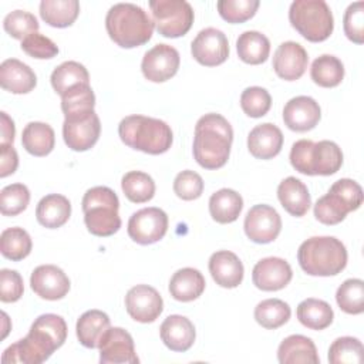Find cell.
I'll use <instances>...</instances> for the list:
<instances>
[{
	"label": "cell",
	"mask_w": 364,
	"mask_h": 364,
	"mask_svg": "<svg viewBox=\"0 0 364 364\" xmlns=\"http://www.w3.org/2000/svg\"><path fill=\"white\" fill-rule=\"evenodd\" d=\"M21 50L33 58H53L58 54L57 44L40 33H33L21 41Z\"/></svg>",
	"instance_id": "f907efd6"
},
{
	"label": "cell",
	"mask_w": 364,
	"mask_h": 364,
	"mask_svg": "<svg viewBox=\"0 0 364 364\" xmlns=\"http://www.w3.org/2000/svg\"><path fill=\"white\" fill-rule=\"evenodd\" d=\"M233 129L220 114H205L195 125L193 158L205 169L222 168L230 154Z\"/></svg>",
	"instance_id": "7a4b0ae2"
},
{
	"label": "cell",
	"mask_w": 364,
	"mask_h": 364,
	"mask_svg": "<svg viewBox=\"0 0 364 364\" xmlns=\"http://www.w3.org/2000/svg\"><path fill=\"white\" fill-rule=\"evenodd\" d=\"M338 307L347 314H361L364 311V282L361 279H347L336 293Z\"/></svg>",
	"instance_id": "b9f144b4"
},
{
	"label": "cell",
	"mask_w": 364,
	"mask_h": 364,
	"mask_svg": "<svg viewBox=\"0 0 364 364\" xmlns=\"http://www.w3.org/2000/svg\"><path fill=\"white\" fill-rule=\"evenodd\" d=\"M290 316V306L280 299H266L255 307V320L269 330H274L286 324Z\"/></svg>",
	"instance_id": "74e56055"
},
{
	"label": "cell",
	"mask_w": 364,
	"mask_h": 364,
	"mask_svg": "<svg viewBox=\"0 0 364 364\" xmlns=\"http://www.w3.org/2000/svg\"><path fill=\"white\" fill-rule=\"evenodd\" d=\"M84 222L90 233L95 236H111L121 228L118 215L119 200L117 193L108 186L90 188L82 196Z\"/></svg>",
	"instance_id": "52a82bcc"
},
{
	"label": "cell",
	"mask_w": 364,
	"mask_h": 364,
	"mask_svg": "<svg viewBox=\"0 0 364 364\" xmlns=\"http://www.w3.org/2000/svg\"><path fill=\"white\" fill-rule=\"evenodd\" d=\"M124 195L134 203H144L154 198L155 182L142 171H129L121 179Z\"/></svg>",
	"instance_id": "f35d334b"
},
{
	"label": "cell",
	"mask_w": 364,
	"mask_h": 364,
	"mask_svg": "<svg viewBox=\"0 0 364 364\" xmlns=\"http://www.w3.org/2000/svg\"><path fill=\"white\" fill-rule=\"evenodd\" d=\"M240 107L243 112L252 118L266 115L272 107V97L266 88L247 87L240 95Z\"/></svg>",
	"instance_id": "7dc6e473"
},
{
	"label": "cell",
	"mask_w": 364,
	"mask_h": 364,
	"mask_svg": "<svg viewBox=\"0 0 364 364\" xmlns=\"http://www.w3.org/2000/svg\"><path fill=\"white\" fill-rule=\"evenodd\" d=\"M3 27L13 38L23 41L30 34L38 33L40 24L34 14L26 10H14L4 17Z\"/></svg>",
	"instance_id": "f6af8a7d"
},
{
	"label": "cell",
	"mask_w": 364,
	"mask_h": 364,
	"mask_svg": "<svg viewBox=\"0 0 364 364\" xmlns=\"http://www.w3.org/2000/svg\"><path fill=\"white\" fill-rule=\"evenodd\" d=\"M51 85L60 95L80 84H90L87 68L78 61H64L51 73Z\"/></svg>",
	"instance_id": "d590c367"
},
{
	"label": "cell",
	"mask_w": 364,
	"mask_h": 364,
	"mask_svg": "<svg viewBox=\"0 0 364 364\" xmlns=\"http://www.w3.org/2000/svg\"><path fill=\"white\" fill-rule=\"evenodd\" d=\"M330 191L338 193L344 200L346 203L348 205L350 210H357L361 203H363V199H364V195H363V189L361 186L353 181V179H348V178H343V179H338L336 181Z\"/></svg>",
	"instance_id": "f5cc1de1"
},
{
	"label": "cell",
	"mask_w": 364,
	"mask_h": 364,
	"mask_svg": "<svg viewBox=\"0 0 364 364\" xmlns=\"http://www.w3.org/2000/svg\"><path fill=\"white\" fill-rule=\"evenodd\" d=\"M18 166V155L13 145L0 144V176L6 178L16 172Z\"/></svg>",
	"instance_id": "db71d44e"
},
{
	"label": "cell",
	"mask_w": 364,
	"mask_h": 364,
	"mask_svg": "<svg viewBox=\"0 0 364 364\" xmlns=\"http://www.w3.org/2000/svg\"><path fill=\"white\" fill-rule=\"evenodd\" d=\"M168 230V215L155 206L144 208L132 213L128 220V235L139 245L159 242Z\"/></svg>",
	"instance_id": "8fae6325"
},
{
	"label": "cell",
	"mask_w": 364,
	"mask_h": 364,
	"mask_svg": "<svg viewBox=\"0 0 364 364\" xmlns=\"http://www.w3.org/2000/svg\"><path fill=\"white\" fill-rule=\"evenodd\" d=\"M293 277L290 264L282 257H264L259 260L252 272L253 284L263 291H276L286 287Z\"/></svg>",
	"instance_id": "ac0fdd59"
},
{
	"label": "cell",
	"mask_w": 364,
	"mask_h": 364,
	"mask_svg": "<svg viewBox=\"0 0 364 364\" xmlns=\"http://www.w3.org/2000/svg\"><path fill=\"white\" fill-rule=\"evenodd\" d=\"M0 118H1V138H0V144H9L13 145L14 141V135H16V127L13 119L7 115V112L1 111L0 112Z\"/></svg>",
	"instance_id": "11a10c76"
},
{
	"label": "cell",
	"mask_w": 364,
	"mask_h": 364,
	"mask_svg": "<svg viewBox=\"0 0 364 364\" xmlns=\"http://www.w3.org/2000/svg\"><path fill=\"white\" fill-rule=\"evenodd\" d=\"M24 291L23 277L17 270L1 269L0 270V300L3 303L17 301Z\"/></svg>",
	"instance_id": "816d5d0a"
},
{
	"label": "cell",
	"mask_w": 364,
	"mask_h": 364,
	"mask_svg": "<svg viewBox=\"0 0 364 364\" xmlns=\"http://www.w3.org/2000/svg\"><path fill=\"white\" fill-rule=\"evenodd\" d=\"M149 9L155 28L164 37L185 36L193 24V9L185 0H151Z\"/></svg>",
	"instance_id": "9c48e42d"
},
{
	"label": "cell",
	"mask_w": 364,
	"mask_h": 364,
	"mask_svg": "<svg viewBox=\"0 0 364 364\" xmlns=\"http://www.w3.org/2000/svg\"><path fill=\"white\" fill-rule=\"evenodd\" d=\"M311 80L324 88L337 87L344 78V65L340 58L331 54H323L311 63Z\"/></svg>",
	"instance_id": "e575fe53"
},
{
	"label": "cell",
	"mask_w": 364,
	"mask_h": 364,
	"mask_svg": "<svg viewBox=\"0 0 364 364\" xmlns=\"http://www.w3.org/2000/svg\"><path fill=\"white\" fill-rule=\"evenodd\" d=\"M351 212L346 200L336 192L330 191L317 199L314 205V216L324 225H337L346 219L347 213Z\"/></svg>",
	"instance_id": "60d3db41"
},
{
	"label": "cell",
	"mask_w": 364,
	"mask_h": 364,
	"mask_svg": "<svg viewBox=\"0 0 364 364\" xmlns=\"http://www.w3.org/2000/svg\"><path fill=\"white\" fill-rule=\"evenodd\" d=\"M71 215L70 200L60 193H50L41 198L36 208V218L38 223L47 229H57L63 226Z\"/></svg>",
	"instance_id": "f1b7e54d"
},
{
	"label": "cell",
	"mask_w": 364,
	"mask_h": 364,
	"mask_svg": "<svg viewBox=\"0 0 364 364\" xmlns=\"http://www.w3.org/2000/svg\"><path fill=\"white\" fill-rule=\"evenodd\" d=\"M307 63V51L296 41L282 43L273 55V70L282 80L286 81L299 80L304 74Z\"/></svg>",
	"instance_id": "ffe728a7"
},
{
	"label": "cell",
	"mask_w": 364,
	"mask_h": 364,
	"mask_svg": "<svg viewBox=\"0 0 364 364\" xmlns=\"http://www.w3.org/2000/svg\"><path fill=\"white\" fill-rule=\"evenodd\" d=\"M98 348L101 364H136L139 361L131 334L121 327H109Z\"/></svg>",
	"instance_id": "2e32d148"
},
{
	"label": "cell",
	"mask_w": 364,
	"mask_h": 364,
	"mask_svg": "<svg viewBox=\"0 0 364 364\" xmlns=\"http://www.w3.org/2000/svg\"><path fill=\"white\" fill-rule=\"evenodd\" d=\"M363 343L350 336L336 338L328 348L331 364H358L363 361Z\"/></svg>",
	"instance_id": "7bdbcfd3"
},
{
	"label": "cell",
	"mask_w": 364,
	"mask_h": 364,
	"mask_svg": "<svg viewBox=\"0 0 364 364\" xmlns=\"http://www.w3.org/2000/svg\"><path fill=\"white\" fill-rule=\"evenodd\" d=\"M290 164L303 175L328 176L341 168L343 152L333 141L299 139L291 145Z\"/></svg>",
	"instance_id": "8992f818"
},
{
	"label": "cell",
	"mask_w": 364,
	"mask_h": 364,
	"mask_svg": "<svg viewBox=\"0 0 364 364\" xmlns=\"http://www.w3.org/2000/svg\"><path fill=\"white\" fill-rule=\"evenodd\" d=\"M209 272L216 284L225 289L237 287L245 274L240 259L229 250H218L210 256Z\"/></svg>",
	"instance_id": "7402d4cb"
},
{
	"label": "cell",
	"mask_w": 364,
	"mask_h": 364,
	"mask_svg": "<svg viewBox=\"0 0 364 364\" xmlns=\"http://www.w3.org/2000/svg\"><path fill=\"white\" fill-rule=\"evenodd\" d=\"M101 132V122L95 111L65 117L63 124V138L65 145L77 152L92 148Z\"/></svg>",
	"instance_id": "30bf717a"
},
{
	"label": "cell",
	"mask_w": 364,
	"mask_h": 364,
	"mask_svg": "<svg viewBox=\"0 0 364 364\" xmlns=\"http://www.w3.org/2000/svg\"><path fill=\"white\" fill-rule=\"evenodd\" d=\"M37 77L34 71L17 58H7L0 64V85L13 94H27L34 90Z\"/></svg>",
	"instance_id": "cb8c5ba5"
},
{
	"label": "cell",
	"mask_w": 364,
	"mask_h": 364,
	"mask_svg": "<svg viewBox=\"0 0 364 364\" xmlns=\"http://www.w3.org/2000/svg\"><path fill=\"white\" fill-rule=\"evenodd\" d=\"M245 233L255 243H270L282 230V219L270 205H255L245 216Z\"/></svg>",
	"instance_id": "7c38bea8"
},
{
	"label": "cell",
	"mask_w": 364,
	"mask_h": 364,
	"mask_svg": "<svg viewBox=\"0 0 364 364\" xmlns=\"http://www.w3.org/2000/svg\"><path fill=\"white\" fill-rule=\"evenodd\" d=\"M280 364H318L320 358L311 338L301 334L286 337L277 348Z\"/></svg>",
	"instance_id": "d4e9b609"
},
{
	"label": "cell",
	"mask_w": 364,
	"mask_h": 364,
	"mask_svg": "<svg viewBox=\"0 0 364 364\" xmlns=\"http://www.w3.org/2000/svg\"><path fill=\"white\" fill-rule=\"evenodd\" d=\"M299 321L310 330H324L327 328L334 318V311L331 306L320 299H306L303 300L296 310Z\"/></svg>",
	"instance_id": "d6a6232c"
},
{
	"label": "cell",
	"mask_w": 364,
	"mask_h": 364,
	"mask_svg": "<svg viewBox=\"0 0 364 364\" xmlns=\"http://www.w3.org/2000/svg\"><path fill=\"white\" fill-rule=\"evenodd\" d=\"M283 146V134L272 122L256 125L247 135L249 152L257 159H272Z\"/></svg>",
	"instance_id": "603a6c76"
},
{
	"label": "cell",
	"mask_w": 364,
	"mask_h": 364,
	"mask_svg": "<svg viewBox=\"0 0 364 364\" xmlns=\"http://www.w3.org/2000/svg\"><path fill=\"white\" fill-rule=\"evenodd\" d=\"M205 286V277L198 269L183 267L172 274L169 293L178 301H192L203 293Z\"/></svg>",
	"instance_id": "83f0119b"
},
{
	"label": "cell",
	"mask_w": 364,
	"mask_h": 364,
	"mask_svg": "<svg viewBox=\"0 0 364 364\" xmlns=\"http://www.w3.org/2000/svg\"><path fill=\"white\" fill-rule=\"evenodd\" d=\"M31 247V237L23 228H7L0 235V252L6 259L13 262L23 260L30 255Z\"/></svg>",
	"instance_id": "8d00e7d4"
},
{
	"label": "cell",
	"mask_w": 364,
	"mask_h": 364,
	"mask_svg": "<svg viewBox=\"0 0 364 364\" xmlns=\"http://www.w3.org/2000/svg\"><path fill=\"white\" fill-rule=\"evenodd\" d=\"M236 50L243 63L257 65L267 60L270 53V41L260 31L247 30L237 37Z\"/></svg>",
	"instance_id": "1f68e13d"
},
{
	"label": "cell",
	"mask_w": 364,
	"mask_h": 364,
	"mask_svg": "<svg viewBox=\"0 0 364 364\" xmlns=\"http://www.w3.org/2000/svg\"><path fill=\"white\" fill-rule=\"evenodd\" d=\"M289 20L293 28L313 43L327 40L334 28L333 13L324 0H294Z\"/></svg>",
	"instance_id": "ba28073f"
},
{
	"label": "cell",
	"mask_w": 364,
	"mask_h": 364,
	"mask_svg": "<svg viewBox=\"0 0 364 364\" xmlns=\"http://www.w3.org/2000/svg\"><path fill=\"white\" fill-rule=\"evenodd\" d=\"M111 327V321L107 313L101 310H88L77 320L75 331L78 341L87 348H98L104 334Z\"/></svg>",
	"instance_id": "4316f807"
},
{
	"label": "cell",
	"mask_w": 364,
	"mask_h": 364,
	"mask_svg": "<svg viewBox=\"0 0 364 364\" xmlns=\"http://www.w3.org/2000/svg\"><path fill=\"white\" fill-rule=\"evenodd\" d=\"M95 95L90 84H80L61 95V109L64 117H73L94 111Z\"/></svg>",
	"instance_id": "ab89813d"
},
{
	"label": "cell",
	"mask_w": 364,
	"mask_h": 364,
	"mask_svg": "<svg viewBox=\"0 0 364 364\" xmlns=\"http://www.w3.org/2000/svg\"><path fill=\"white\" fill-rule=\"evenodd\" d=\"M192 57L202 65L215 67L229 57V41L223 31L215 27L200 30L191 44Z\"/></svg>",
	"instance_id": "4fadbf2b"
},
{
	"label": "cell",
	"mask_w": 364,
	"mask_h": 364,
	"mask_svg": "<svg viewBox=\"0 0 364 364\" xmlns=\"http://www.w3.org/2000/svg\"><path fill=\"white\" fill-rule=\"evenodd\" d=\"M277 198L282 206L291 216H304L311 205V198L307 186L294 176H287L277 186Z\"/></svg>",
	"instance_id": "484cf974"
},
{
	"label": "cell",
	"mask_w": 364,
	"mask_h": 364,
	"mask_svg": "<svg viewBox=\"0 0 364 364\" xmlns=\"http://www.w3.org/2000/svg\"><path fill=\"white\" fill-rule=\"evenodd\" d=\"M80 13L77 0H43L40 3V16L51 27L64 28L71 26Z\"/></svg>",
	"instance_id": "836d02e7"
},
{
	"label": "cell",
	"mask_w": 364,
	"mask_h": 364,
	"mask_svg": "<svg viewBox=\"0 0 364 364\" xmlns=\"http://www.w3.org/2000/svg\"><path fill=\"white\" fill-rule=\"evenodd\" d=\"M173 192L183 200L198 199L203 192V179L195 171H182L175 176Z\"/></svg>",
	"instance_id": "681fc988"
},
{
	"label": "cell",
	"mask_w": 364,
	"mask_h": 364,
	"mask_svg": "<svg viewBox=\"0 0 364 364\" xmlns=\"http://www.w3.org/2000/svg\"><path fill=\"white\" fill-rule=\"evenodd\" d=\"M30 202V191L24 183H11L0 192V210L4 216H17Z\"/></svg>",
	"instance_id": "ee69618b"
},
{
	"label": "cell",
	"mask_w": 364,
	"mask_h": 364,
	"mask_svg": "<svg viewBox=\"0 0 364 364\" xmlns=\"http://www.w3.org/2000/svg\"><path fill=\"white\" fill-rule=\"evenodd\" d=\"M125 309L135 321L152 323L161 316L164 300L156 289L148 284H136L125 296Z\"/></svg>",
	"instance_id": "9a60e30c"
},
{
	"label": "cell",
	"mask_w": 364,
	"mask_h": 364,
	"mask_svg": "<svg viewBox=\"0 0 364 364\" xmlns=\"http://www.w3.org/2000/svg\"><path fill=\"white\" fill-rule=\"evenodd\" d=\"M67 338V324L61 316L46 313L38 316L28 334L9 346L1 361L4 364H40L60 348Z\"/></svg>",
	"instance_id": "6da1fadb"
},
{
	"label": "cell",
	"mask_w": 364,
	"mask_h": 364,
	"mask_svg": "<svg viewBox=\"0 0 364 364\" xmlns=\"http://www.w3.org/2000/svg\"><path fill=\"white\" fill-rule=\"evenodd\" d=\"M344 33L355 44L364 43V1L351 3L344 13Z\"/></svg>",
	"instance_id": "c3c4849f"
},
{
	"label": "cell",
	"mask_w": 364,
	"mask_h": 364,
	"mask_svg": "<svg viewBox=\"0 0 364 364\" xmlns=\"http://www.w3.org/2000/svg\"><path fill=\"white\" fill-rule=\"evenodd\" d=\"M23 148L34 156L48 155L55 144L54 129L46 122H28L21 134Z\"/></svg>",
	"instance_id": "4dcf8cb0"
},
{
	"label": "cell",
	"mask_w": 364,
	"mask_h": 364,
	"mask_svg": "<svg viewBox=\"0 0 364 364\" xmlns=\"http://www.w3.org/2000/svg\"><path fill=\"white\" fill-rule=\"evenodd\" d=\"M118 134L127 146L151 155L166 152L173 141L172 129L165 121L145 115L122 118Z\"/></svg>",
	"instance_id": "277c9868"
},
{
	"label": "cell",
	"mask_w": 364,
	"mask_h": 364,
	"mask_svg": "<svg viewBox=\"0 0 364 364\" xmlns=\"http://www.w3.org/2000/svg\"><path fill=\"white\" fill-rule=\"evenodd\" d=\"M30 286L41 299L60 300L70 290V279L58 266L41 264L33 270Z\"/></svg>",
	"instance_id": "e0dca14e"
},
{
	"label": "cell",
	"mask_w": 364,
	"mask_h": 364,
	"mask_svg": "<svg viewBox=\"0 0 364 364\" xmlns=\"http://www.w3.org/2000/svg\"><path fill=\"white\" fill-rule=\"evenodd\" d=\"M243 209L242 196L229 188H222L209 198V213L218 223L235 222Z\"/></svg>",
	"instance_id": "f546056e"
},
{
	"label": "cell",
	"mask_w": 364,
	"mask_h": 364,
	"mask_svg": "<svg viewBox=\"0 0 364 364\" xmlns=\"http://www.w3.org/2000/svg\"><path fill=\"white\" fill-rule=\"evenodd\" d=\"M321 117L318 102L307 95H299L289 100L283 108V121L286 127L296 132L313 129Z\"/></svg>",
	"instance_id": "d6986e66"
},
{
	"label": "cell",
	"mask_w": 364,
	"mask_h": 364,
	"mask_svg": "<svg viewBox=\"0 0 364 364\" xmlns=\"http://www.w3.org/2000/svg\"><path fill=\"white\" fill-rule=\"evenodd\" d=\"M161 340L164 344L178 353H183L193 346L196 333L193 323L181 314L168 316L159 327Z\"/></svg>",
	"instance_id": "44dd1931"
},
{
	"label": "cell",
	"mask_w": 364,
	"mask_h": 364,
	"mask_svg": "<svg viewBox=\"0 0 364 364\" xmlns=\"http://www.w3.org/2000/svg\"><path fill=\"white\" fill-rule=\"evenodd\" d=\"M149 14L134 3H117L105 16V28L109 38L122 48H134L148 43L154 33Z\"/></svg>",
	"instance_id": "3957f363"
},
{
	"label": "cell",
	"mask_w": 364,
	"mask_h": 364,
	"mask_svg": "<svg viewBox=\"0 0 364 364\" xmlns=\"http://www.w3.org/2000/svg\"><path fill=\"white\" fill-rule=\"evenodd\" d=\"M297 260L310 276H336L347 266V249L334 236H313L300 245Z\"/></svg>",
	"instance_id": "5b68a950"
},
{
	"label": "cell",
	"mask_w": 364,
	"mask_h": 364,
	"mask_svg": "<svg viewBox=\"0 0 364 364\" xmlns=\"http://www.w3.org/2000/svg\"><path fill=\"white\" fill-rule=\"evenodd\" d=\"M179 63L181 57L175 47L169 44H156L144 54L141 70L148 81L164 82L178 73Z\"/></svg>",
	"instance_id": "5bb4252c"
},
{
	"label": "cell",
	"mask_w": 364,
	"mask_h": 364,
	"mask_svg": "<svg viewBox=\"0 0 364 364\" xmlns=\"http://www.w3.org/2000/svg\"><path fill=\"white\" fill-rule=\"evenodd\" d=\"M259 6V0H219L216 3L220 17L228 23H243L252 18Z\"/></svg>",
	"instance_id": "bcb514c9"
}]
</instances>
